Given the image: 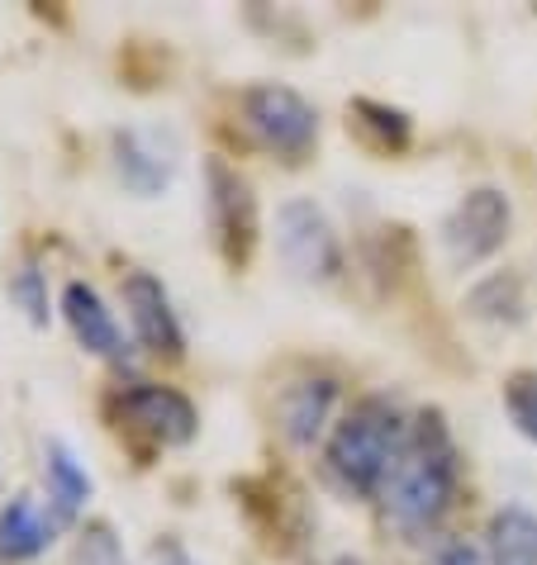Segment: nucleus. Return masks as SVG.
<instances>
[{"label": "nucleus", "instance_id": "f257e3e1", "mask_svg": "<svg viewBox=\"0 0 537 565\" xmlns=\"http://www.w3.org/2000/svg\"><path fill=\"white\" fill-rule=\"evenodd\" d=\"M456 494V447L438 414L409 428V443L386 480V509L404 532H429Z\"/></svg>", "mask_w": 537, "mask_h": 565}, {"label": "nucleus", "instance_id": "412c9836", "mask_svg": "<svg viewBox=\"0 0 537 565\" xmlns=\"http://www.w3.org/2000/svg\"><path fill=\"white\" fill-rule=\"evenodd\" d=\"M152 565H200L177 537H162V542H152Z\"/></svg>", "mask_w": 537, "mask_h": 565}, {"label": "nucleus", "instance_id": "f8f14e48", "mask_svg": "<svg viewBox=\"0 0 537 565\" xmlns=\"http://www.w3.org/2000/svg\"><path fill=\"white\" fill-rule=\"evenodd\" d=\"M53 546V518L39 509V499H10L0 509V556L6 561H34Z\"/></svg>", "mask_w": 537, "mask_h": 565}, {"label": "nucleus", "instance_id": "dca6fc26", "mask_svg": "<svg viewBox=\"0 0 537 565\" xmlns=\"http://www.w3.org/2000/svg\"><path fill=\"white\" fill-rule=\"evenodd\" d=\"M6 295H10V305L24 313L34 328H49V280H43V266L39 262H20L10 271L6 280Z\"/></svg>", "mask_w": 537, "mask_h": 565}, {"label": "nucleus", "instance_id": "20e7f679", "mask_svg": "<svg viewBox=\"0 0 537 565\" xmlns=\"http://www.w3.org/2000/svg\"><path fill=\"white\" fill-rule=\"evenodd\" d=\"M243 119H248V129L257 134V143L281 152L286 162H299V157L319 143V115H314V105L291 86H276V82L252 86L243 96Z\"/></svg>", "mask_w": 537, "mask_h": 565}, {"label": "nucleus", "instance_id": "ddd939ff", "mask_svg": "<svg viewBox=\"0 0 537 565\" xmlns=\"http://www.w3.org/2000/svg\"><path fill=\"white\" fill-rule=\"evenodd\" d=\"M43 470H49V494H53V513L57 518H76L91 504V470L82 466V457L67 447V443H53L43 447Z\"/></svg>", "mask_w": 537, "mask_h": 565}, {"label": "nucleus", "instance_id": "6e6552de", "mask_svg": "<svg viewBox=\"0 0 537 565\" xmlns=\"http://www.w3.org/2000/svg\"><path fill=\"white\" fill-rule=\"evenodd\" d=\"M119 414L129 418V428L148 433L162 447H186L200 433L196 404L171 385H134L119 395Z\"/></svg>", "mask_w": 537, "mask_h": 565}, {"label": "nucleus", "instance_id": "2eb2a0df", "mask_svg": "<svg viewBox=\"0 0 537 565\" xmlns=\"http://www.w3.org/2000/svg\"><path fill=\"white\" fill-rule=\"evenodd\" d=\"M466 309L476 319H489V323H518L524 319V286L514 276H485L476 290L466 295Z\"/></svg>", "mask_w": 537, "mask_h": 565}, {"label": "nucleus", "instance_id": "0eeeda50", "mask_svg": "<svg viewBox=\"0 0 537 565\" xmlns=\"http://www.w3.org/2000/svg\"><path fill=\"white\" fill-rule=\"evenodd\" d=\"M115 171L124 181V191L138 200H157L177 177V143L157 129H144V124H129V129L115 134Z\"/></svg>", "mask_w": 537, "mask_h": 565}, {"label": "nucleus", "instance_id": "a211bd4d", "mask_svg": "<svg viewBox=\"0 0 537 565\" xmlns=\"http://www.w3.org/2000/svg\"><path fill=\"white\" fill-rule=\"evenodd\" d=\"M357 115L367 119V124H371V129L381 134V138H390L394 148H400L404 138H409V119L400 115V109H390V105H376V100H357Z\"/></svg>", "mask_w": 537, "mask_h": 565}, {"label": "nucleus", "instance_id": "9b49d317", "mask_svg": "<svg viewBox=\"0 0 537 565\" xmlns=\"http://www.w3.org/2000/svg\"><path fill=\"white\" fill-rule=\"evenodd\" d=\"M334 399H338V385L328 381V375H309V381L286 385L281 390V404H276L281 433H286L295 447H314V437L324 433L328 414H334Z\"/></svg>", "mask_w": 537, "mask_h": 565}, {"label": "nucleus", "instance_id": "f3484780", "mask_svg": "<svg viewBox=\"0 0 537 565\" xmlns=\"http://www.w3.org/2000/svg\"><path fill=\"white\" fill-rule=\"evenodd\" d=\"M504 409H509L514 428L537 443V371H518L509 385H504Z\"/></svg>", "mask_w": 537, "mask_h": 565}, {"label": "nucleus", "instance_id": "4468645a", "mask_svg": "<svg viewBox=\"0 0 537 565\" xmlns=\"http://www.w3.org/2000/svg\"><path fill=\"white\" fill-rule=\"evenodd\" d=\"M489 561L495 565H537V513L504 504L489 518Z\"/></svg>", "mask_w": 537, "mask_h": 565}, {"label": "nucleus", "instance_id": "423d86ee", "mask_svg": "<svg viewBox=\"0 0 537 565\" xmlns=\"http://www.w3.org/2000/svg\"><path fill=\"white\" fill-rule=\"evenodd\" d=\"M204 210H210V233L224 262L243 266L257 243V200H252V185L219 157L204 162Z\"/></svg>", "mask_w": 537, "mask_h": 565}, {"label": "nucleus", "instance_id": "aec40b11", "mask_svg": "<svg viewBox=\"0 0 537 565\" xmlns=\"http://www.w3.org/2000/svg\"><path fill=\"white\" fill-rule=\"evenodd\" d=\"M429 565H485V561H481V552H476V546H471V542L452 537V542H442V546H438Z\"/></svg>", "mask_w": 537, "mask_h": 565}, {"label": "nucleus", "instance_id": "6ab92c4d", "mask_svg": "<svg viewBox=\"0 0 537 565\" xmlns=\"http://www.w3.org/2000/svg\"><path fill=\"white\" fill-rule=\"evenodd\" d=\"M76 565H124L119 542L109 537V527H91L82 546H76Z\"/></svg>", "mask_w": 537, "mask_h": 565}, {"label": "nucleus", "instance_id": "7ed1b4c3", "mask_svg": "<svg viewBox=\"0 0 537 565\" xmlns=\"http://www.w3.org/2000/svg\"><path fill=\"white\" fill-rule=\"evenodd\" d=\"M276 253L299 280H334L343 271L338 228L314 200H286L276 210Z\"/></svg>", "mask_w": 537, "mask_h": 565}, {"label": "nucleus", "instance_id": "f03ea898", "mask_svg": "<svg viewBox=\"0 0 537 565\" xmlns=\"http://www.w3.org/2000/svg\"><path fill=\"white\" fill-rule=\"evenodd\" d=\"M404 443H409L404 414L394 409L390 399L371 395L338 423L334 437H328V470H334V480L343 484V490L381 494L394 461H400Z\"/></svg>", "mask_w": 537, "mask_h": 565}, {"label": "nucleus", "instance_id": "9d476101", "mask_svg": "<svg viewBox=\"0 0 537 565\" xmlns=\"http://www.w3.org/2000/svg\"><path fill=\"white\" fill-rule=\"evenodd\" d=\"M62 319H67L72 338L82 342L91 356H105V361H115V366H124V361L134 356L129 338H124L115 313L101 300V290L86 286V280H67V286H62Z\"/></svg>", "mask_w": 537, "mask_h": 565}, {"label": "nucleus", "instance_id": "39448f33", "mask_svg": "<svg viewBox=\"0 0 537 565\" xmlns=\"http://www.w3.org/2000/svg\"><path fill=\"white\" fill-rule=\"evenodd\" d=\"M514 224V205L499 185H476L456 200V210L442 218V247L456 266H476L495 257Z\"/></svg>", "mask_w": 537, "mask_h": 565}, {"label": "nucleus", "instance_id": "4be33fe9", "mask_svg": "<svg viewBox=\"0 0 537 565\" xmlns=\"http://www.w3.org/2000/svg\"><path fill=\"white\" fill-rule=\"evenodd\" d=\"M328 565H361L357 556H338V561H328Z\"/></svg>", "mask_w": 537, "mask_h": 565}, {"label": "nucleus", "instance_id": "1a4fd4ad", "mask_svg": "<svg viewBox=\"0 0 537 565\" xmlns=\"http://www.w3.org/2000/svg\"><path fill=\"white\" fill-rule=\"evenodd\" d=\"M124 309H129V323H134V333H138V342H144L148 352L181 356V348H186L181 319H177V309H171L167 286L152 271H129L124 276Z\"/></svg>", "mask_w": 537, "mask_h": 565}]
</instances>
